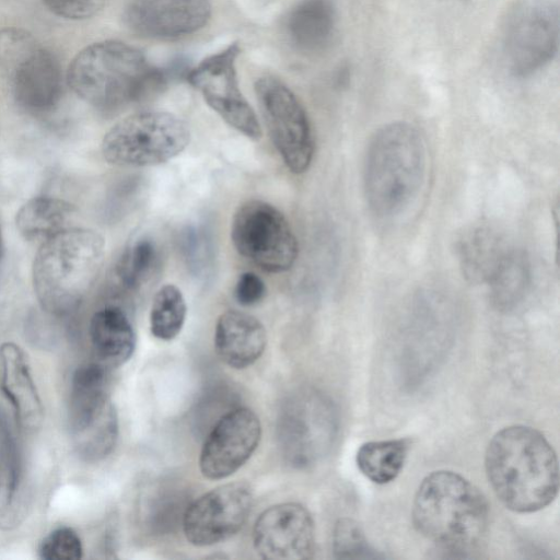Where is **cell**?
Returning <instances> with one entry per match:
<instances>
[{
    "instance_id": "obj_1",
    "label": "cell",
    "mask_w": 560,
    "mask_h": 560,
    "mask_svg": "<svg viewBox=\"0 0 560 560\" xmlns=\"http://www.w3.org/2000/svg\"><path fill=\"white\" fill-rule=\"evenodd\" d=\"M485 467L493 492L511 511H539L558 494L556 452L532 427L517 424L498 431L488 444Z\"/></svg>"
},
{
    "instance_id": "obj_2",
    "label": "cell",
    "mask_w": 560,
    "mask_h": 560,
    "mask_svg": "<svg viewBox=\"0 0 560 560\" xmlns=\"http://www.w3.org/2000/svg\"><path fill=\"white\" fill-rule=\"evenodd\" d=\"M411 518L424 538L443 550L464 556L483 540L489 505L483 493L462 475L436 470L419 485Z\"/></svg>"
},
{
    "instance_id": "obj_3",
    "label": "cell",
    "mask_w": 560,
    "mask_h": 560,
    "mask_svg": "<svg viewBox=\"0 0 560 560\" xmlns=\"http://www.w3.org/2000/svg\"><path fill=\"white\" fill-rule=\"evenodd\" d=\"M427 172V149L420 131L395 121L372 137L364 164V192L371 212L392 219L418 196Z\"/></svg>"
},
{
    "instance_id": "obj_4",
    "label": "cell",
    "mask_w": 560,
    "mask_h": 560,
    "mask_svg": "<svg viewBox=\"0 0 560 560\" xmlns=\"http://www.w3.org/2000/svg\"><path fill=\"white\" fill-rule=\"evenodd\" d=\"M104 253V237L86 228L70 226L42 242L33 264L42 307L59 316L73 312L92 288Z\"/></svg>"
},
{
    "instance_id": "obj_5",
    "label": "cell",
    "mask_w": 560,
    "mask_h": 560,
    "mask_svg": "<svg viewBox=\"0 0 560 560\" xmlns=\"http://www.w3.org/2000/svg\"><path fill=\"white\" fill-rule=\"evenodd\" d=\"M67 80L86 103L114 109L161 86L165 72L152 66L139 49L104 40L86 46L73 58Z\"/></svg>"
},
{
    "instance_id": "obj_6",
    "label": "cell",
    "mask_w": 560,
    "mask_h": 560,
    "mask_svg": "<svg viewBox=\"0 0 560 560\" xmlns=\"http://www.w3.org/2000/svg\"><path fill=\"white\" fill-rule=\"evenodd\" d=\"M57 57L20 28L0 31V84L20 106L32 113L50 110L62 94Z\"/></svg>"
},
{
    "instance_id": "obj_7",
    "label": "cell",
    "mask_w": 560,
    "mask_h": 560,
    "mask_svg": "<svg viewBox=\"0 0 560 560\" xmlns=\"http://www.w3.org/2000/svg\"><path fill=\"white\" fill-rule=\"evenodd\" d=\"M190 142V130L178 116L161 110L131 114L117 121L101 143L105 161L116 166L144 167L166 163Z\"/></svg>"
},
{
    "instance_id": "obj_8",
    "label": "cell",
    "mask_w": 560,
    "mask_h": 560,
    "mask_svg": "<svg viewBox=\"0 0 560 560\" xmlns=\"http://www.w3.org/2000/svg\"><path fill=\"white\" fill-rule=\"evenodd\" d=\"M231 240L241 256L269 273L288 271L299 255L298 238L287 218L259 199L238 206L231 222Z\"/></svg>"
},
{
    "instance_id": "obj_9",
    "label": "cell",
    "mask_w": 560,
    "mask_h": 560,
    "mask_svg": "<svg viewBox=\"0 0 560 560\" xmlns=\"http://www.w3.org/2000/svg\"><path fill=\"white\" fill-rule=\"evenodd\" d=\"M558 9L545 0H523L509 11L502 30V54L509 71L534 74L558 51Z\"/></svg>"
},
{
    "instance_id": "obj_10",
    "label": "cell",
    "mask_w": 560,
    "mask_h": 560,
    "mask_svg": "<svg viewBox=\"0 0 560 560\" xmlns=\"http://www.w3.org/2000/svg\"><path fill=\"white\" fill-rule=\"evenodd\" d=\"M255 92L268 135L283 163L293 174L310 167L314 138L307 114L295 94L280 80L264 77Z\"/></svg>"
},
{
    "instance_id": "obj_11",
    "label": "cell",
    "mask_w": 560,
    "mask_h": 560,
    "mask_svg": "<svg viewBox=\"0 0 560 560\" xmlns=\"http://www.w3.org/2000/svg\"><path fill=\"white\" fill-rule=\"evenodd\" d=\"M238 55L240 45L232 43L190 69L187 80L226 124L248 139L258 141L262 130L240 89L236 72Z\"/></svg>"
},
{
    "instance_id": "obj_12",
    "label": "cell",
    "mask_w": 560,
    "mask_h": 560,
    "mask_svg": "<svg viewBox=\"0 0 560 560\" xmlns=\"http://www.w3.org/2000/svg\"><path fill=\"white\" fill-rule=\"evenodd\" d=\"M254 502L245 482L219 486L187 506L183 517L186 539L194 546L206 547L235 535L245 524Z\"/></svg>"
},
{
    "instance_id": "obj_13",
    "label": "cell",
    "mask_w": 560,
    "mask_h": 560,
    "mask_svg": "<svg viewBox=\"0 0 560 560\" xmlns=\"http://www.w3.org/2000/svg\"><path fill=\"white\" fill-rule=\"evenodd\" d=\"M261 438L257 415L237 407L223 415L207 436L199 456L203 477L220 480L238 470L256 451Z\"/></svg>"
},
{
    "instance_id": "obj_14",
    "label": "cell",
    "mask_w": 560,
    "mask_h": 560,
    "mask_svg": "<svg viewBox=\"0 0 560 560\" xmlns=\"http://www.w3.org/2000/svg\"><path fill=\"white\" fill-rule=\"evenodd\" d=\"M253 544L266 560H303L315 551V526L305 506L287 502L266 509L256 520Z\"/></svg>"
},
{
    "instance_id": "obj_15",
    "label": "cell",
    "mask_w": 560,
    "mask_h": 560,
    "mask_svg": "<svg viewBox=\"0 0 560 560\" xmlns=\"http://www.w3.org/2000/svg\"><path fill=\"white\" fill-rule=\"evenodd\" d=\"M210 16V0H130L122 20L138 35L173 39L199 31Z\"/></svg>"
},
{
    "instance_id": "obj_16",
    "label": "cell",
    "mask_w": 560,
    "mask_h": 560,
    "mask_svg": "<svg viewBox=\"0 0 560 560\" xmlns=\"http://www.w3.org/2000/svg\"><path fill=\"white\" fill-rule=\"evenodd\" d=\"M338 431L337 410L327 397L308 393L289 417V447L294 462L310 465L331 447Z\"/></svg>"
},
{
    "instance_id": "obj_17",
    "label": "cell",
    "mask_w": 560,
    "mask_h": 560,
    "mask_svg": "<svg viewBox=\"0 0 560 560\" xmlns=\"http://www.w3.org/2000/svg\"><path fill=\"white\" fill-rule=\"evenodd\" d=\"M0 389L12 405L22 430L33 432L42 425L44 408L28 360L14 342L0 346Z\"/></svg>"
},
{
    "instance_id": "obj_18",
    "label": "cell",
    "mask_w": 560,
    "mask_h": 560,
    "mask_svg": "<svg viewBox=\"0 0 560 560\" xmlns=\"http://www.w3.org/2000/svg\"><path fill=\"white\" fill-rule=\"evenodd\" d=\"M267 334L255 316L229 310L215 324L214 349L226 365L242 370L254 364L265 351Z\"/></svg>"
},
{
    "instance_id": "obj_19",
    "label": "cell",
    "mask_w": 560,
    "mask_h": 560,
    "mask_svg": "<svg viewBox=\"0 0 560 560\" xmlns=\"http://www.w3.org/2000/svg\"><path fill=\"white\" fill-rule=\"evenodd\" d=\"M336 25L335 0H300L285 20L290 42L306 54L325 50L332 42Z\"/></svg>"
},
{
    "instance_id": "obj_20",
    "label": "cell",
    "mask_w": 560,
    "mask_h": 560,
    "mask_svg": "<svg viewBox=\"0 0 560 560\" xmlns=\"http://www.w3.org/2000/svg\"><path fill=\"white\" fill-rule=\"evenodd\" d=\"M92 348L106 368L126 363L136 348V334L126 313L118 306L108 305L95 312L91 318Z\"/></svg>"
},
{
    "instance_id": "obj_21",
    "label": "cell",
    "mask_w": 560,
    "mask_h": 560,
    "mask_svg": "<svg viewBox=\"0 0 560 560\" xmlns=\"http://www.w3.org/2000/svg\"><path fill=\"white\" fill-rule=\"evenodd\" d=\"M509 248L495 230L486 225L470 228L456 245L463 275L470 282L487 283Z\"/></svg>"
},
{
    "instance_id": "obj_22",
    "label": "cell",
    "mask_w": 560,
    "mask_h": 560,
    "mask_svg": "<svg viewBox=\"0 0 560 560\" xmlns=\"http://www.w3.org/2000/svg\"><path fill=\"white\" fill-rule=\"evenodd\" d=\"M74 206L50 196H37L26 201L16 212V228L25 240L46 241L70 228Z\"/></svg>"
},
{
    "instance_id": "obj_23",
    "label": "cell",
    "mask_w": 560,
    "mask_h": 560,
    "mask_svg": "<svg viewBox=\"0 0 560 560\" xmlns=\"http://www.w3.org/2000/svg\"><path fill=\"white\" fill-rule=\"evenodd\" d=\"M530 280V264L526 254L510 247L486 283L491 303L500 311L515 307L525 298Z\"/></svg>"
},
{
    "instance_id": "obj_24",
    "label": "cell",
    "mask_w": 560,
    "mask_h": 560,
    "mask_svg": "<svg viewBox=\"0 0 560 560\" xmlns=\"http://www.w3.org/2000/svg\"><path fill=\"white\" fill-rule=\"evenodd\" d=\"M22 479L21 457L15 440L0 417V528L18 525Z\"/></svg>"
},
{
    "instance_id": "obj_25",
    "label": "cell",
    "mask_w": 560,
    "mask_h": 560,
    "mask_svg": "<svg viewBox=\"0 0 560 560\" xmlns=\"http://www.w3.org/2000/svg\"><path fill=\"white\" fill-rule=\"evenodd\" d=\"M408 447V441L404 439L370 441L359 447L355 463L372 482L388 483L401 471Z\"/></svg>"
},
{
    "instance_id": "obj_26",
    "label": "cell",
    "mask_w": 560,
    "mask_h": 560,
    "mask_svg": "<svg viewBox=\"0 0 560 560\" xmlns=\"http://www.w3.org/2000/svg\"><path fill=\"white\" fill-rule=\"evenodd\" d=\"M74 450L85 462H98L110 454L118 436L115 407L108 402L96 416L70 432Z\"/></svg>"
},
{
    "instance_id": "obj_27",
    "label": "cell",
    "mask_w": 560,
    "mask_h": 560,
    "mask_svg": "<svg viewBox=\"0 0 560 560\" xmlns=\"http://www.w3.org/2000/svg\"><path fill=\"white\" fill-rule=\"evenodd\" d=\"M187 314V305L182 291L172 283L162 285L155 293L150 310L151 334L170 341L182 330Z\"/></svg>"
},
{
    "instance_id": "obj_28",
    "label": "cell",
    "mask_w": 560,
    "mask_h": 560,
    "mask_svg": "<svg viewBox=\"0 0 560 560\" xmlns=\"http://www.w3.org/2000/svg\"><path fill=\"white\" fill-rule=\"evenodd\" d=\"M155 260L154 244L147 238L138 240L124 250L116 266V276L125 288L136 289L149 277Z\"/></svg>"
},
{
    "instance_id": "obj_29",
    "label": "cell",
    "mask_w": 560,
    "mask_h": 560,
    "mask_svg": "<svg viewBox=\"0 0 560 560\" xmlns=\"http://www.w3.org/2000/svg\"><path fill=\"white\" fill-rule=\"evenodd\" d=\"M332 551L338 559L378 557L368 544L361 526L348 517L340 518L335 525Z\"/></svg>"
},
{
    "instance_id": "obj_30",
    "label": "cell",
    "mask_w": 560,
    "mask_h": 560,
    "mask_svg": "<svg viewBox=\"0 0 560 560\" xmlns=\"http://www.w3.org/2000/svg\"><path fill=\"white\" fill-rule=\"evenodd\" d=\"M38 553L43 560H78L83 556V546L74 529L62 526L42 540Z\"/></svg>"
},
{
    "instance_id": "obj_31",
    "label": "cell",
    "mask_w": 560,
    "mask_h": 560,
    "mask_svg": "<svg viewBox=\"0 0 560 560\" xmlns=\"http://www.w3.org/2000/svg\"><path fill=\"white\" fill-rule=\"evenodd\" d=\"M109 0H43L56 15L68 20H83L100 12Z\"/></svg>"
},
{
    "instance_id": "obj_32",
    "label": "cell",
    "mask_w": 560,
    "mask_h": 560,
    "mask_svg": "<svg viewBox=\"0 0 560 560\" xmlns=\"http://www.w3.org/2000/svg\"><path fill=\"white\" fill-rule=\"evenodd\" d=\"M267 289L262 279L255 272H243L235 284L234 295L243 306H252L259 303L266 295Z\"/></svg>"
},
{
    "instance_id": "obj_33",
    "label": "cell",
    "mask_w": 560,
    "mask_h": 560,
    "mask_svg": "<svg viewBox=\"0 0 560 560\" xmlns=\"http://www.w3.org/2000/svg\"><path fill=\"white\" fill-rule=\"evenodd\" d=\"M0 255H1V238H0Z\"/></svg>"
}]
</instances>
